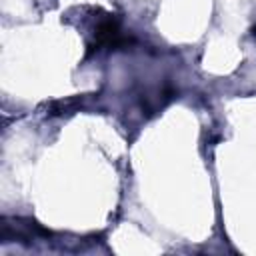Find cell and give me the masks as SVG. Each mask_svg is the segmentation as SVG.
Wrapping results in <instances>:
<instances>
[{
    "instance_id": "obj_1",
    "label": "cell",
    "mask_w": 256,
    "mask_h": 256,
    "mask_svg": "<svg viewBox=\"0 0 256 256\" xmlns=\"http://www.w3.org/2000/svg\"><path fill=\"white\" fill-rule=\"evenodd\" d=\"M124 42H126V38H122L120 26L114 18H106L98 24V28H96V46H120Z\"/></svg>"
}]
</instances>
